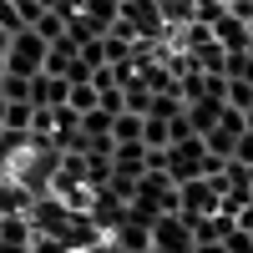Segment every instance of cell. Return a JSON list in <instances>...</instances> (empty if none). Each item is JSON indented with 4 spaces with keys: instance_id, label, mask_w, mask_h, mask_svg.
Wrapping results in <instances>:
<instances>
[{
    "instance_id": "1",
    "label": "cell",
    "mask_w": 253,
    "mask_h": 253,
    "mask_svg": "<svg viewBox=\"0 0 253 253\" xmlns=\"http://www.w3.org/2000/svg\"><path fill=\"white\" fill-rule=\"evenodd\" d=\"M46 51H51V41L41 36L36 26L15 31V36H10V51H5V71H15V76H36V71H46Z\"/></svg>"
},
{
    "instance_id": "2",
    "label": "cell",
    "mask_w": 253,
    "mask_h": 253,
    "mask_svg": "<svg viewBox=\"0 0 253 253\" xmlns=\"http://www.w3.org/2000/svg\"><path fill=\"white\" fill-rule=\"evenodd\" d=\"M218 203H223V187H218L213 177H187V182H177V213H182L187 223L218 213Z\"/></svg>"
},
{
    "instance_id": "3",
    "label": "cell",
    "mask_w": 253,
    "mask_h": 253,
    "mask_svg": "<svg viewBox=\"0 0 253 253\" xmlns=\"http://www.w3.org/2000/svg\"><path fill=\"white\" fill-rule=\"evenodd\" d=\"M152 253H198L193 223H187L182 213H162L152 223Z\"/></svg>"
},
{
    "instance_id": "4",
    "label": "cell",
    "mask_w": 253,
    "mask_h": 253,
    "mask_svg": "<svg viewBox=\"0 0 253 253\" xmlns=\"http://www.w3.org/2000/svg\"><path fill=\"white\" fill-rule=\"evenodd\" d=\"M213 41H218V46H228V51H248V46H253V26H248L243 15L223 10V15L213 20Z\"/></svg>"
},
{
    "instance_id": "5",
    "label": "cell",
    "mask_w": 253,
    "mask_h": 253,
    "mask_svg": "<svg viewBox=\"0 0 253 253\" xmlns=\"http://www.w3.org/2000/svg\"><path fill=\"white\" fill-rule=\"evenodd\" d=\"M31 101L36 107H61V101H71V81L51 76V71H36L31 76Z\"/></svg>"
},
{
    "instance_id": "6",
    "label": "cell",
    "mask_w": 253,
    "mask_h": 253,
    "mask_svg": "<svg viewBox=\"0 0 253 253\" xmlns=\"http://www.w3.org/2000/svg\"><path fill=\"white\" fill-rule=\"evenodd\" d=\"M223 107H228V101H218V96H198V101H187V122H193V132L208 137V132L223 122Z\"/></svg>"
},
{
    "instance_id": "7",
    "label": "cell",
    "mask_w": 253,
    "mask_h": 253,
    "mask_svg": "<svg viewBox=\"0 0 253 253\" xmlns=\"http://www.w3.org/2000/svg\"><path fill=\"white\" fill-rule=\"evenodd\" d=\"M142 132H147V117H142V112H117L112 142H142Z\"/></svg>"
},
{
    "instance_id": "8",
    "label": "cell",
    "mask_w": 253,
    "mask_h": 253,
    "mask_svg": "<svg viewBox=\"0 0 253 253\" xmlns=\"http://www.w3.org/2000/svg\"><path fill=\"white\" fill-rule=\"evenodd\" d=\"M112 122H117V112H107V107L96 101V107L81 117V137H112Z\"/></svg>"
},
{
    "instance_id": "9",
    "label": "cell",
    "mask_w": 253,
    "mask_h": 253,
    "mask_svg": "<svg viewBox=\"0 0 253 253\" xmlns=\"http://www.w3.org/2000/svg\"><path fill=\"white\" fill-rule=\"evenodd\" d=\"M147 147H172V117H157V112H147V132H142Z\"/></svg>"
},
{
    "instance_id": "10",
    "label": "cell",
    "mask_w": 253,
    "mask_h": 253,
    "mask_svg": "<svg viewBox=\"0 0 253 253\" xmlns=\"http://www.w3.org/2000/svg\"><path fill=\"white\" fill-rule=\"evenodd\" d=\"M228 107H238V112L253 107V81L248 76H228Z\"/></svg>"
},
{
    "instance_id": "11",
    "label": "cell",
    "mask_w": 253,
    "mask_h": 253,
    "mask_svg": "<svg viewBox=\"0 0 253 253\" xmlns=\"http://www.w3.org/2000/svg\"><path fill=\"white\" fill-rule=\"evenodd\" d=\"M0 96H5V101H31V76L5 71V76H0Z\"/></svg>"
},
{
    "instance_id": "12",
    "label": "cell",
    "mask_w": 253,
    "mask_h": 253,
    "mask_svg": "<svg viewBox=\"0 0 253 253\" xmlns=\"http://www.w3.org/2000/svg\"><path fill=\"white\" fill-rule=\"evenodd\" d=\"M31 122H36V101H10V107H5V126L31 132Z\"/></svg>"
},
{
    "instance_id": "13",
    "label": "cell",
    "mask_w": 253,
    "mask_h": 253,
    "mask_svg": "<svg viewBox=\"0 0 253 253\" xmlns=\"http://www.w3.org/2000/svg\"><path fill=\"white\" fill-rule=\"evenodd\" d=\"M96 101H101V96H96V86H91V81H71V107H76L81 117H86Z\"/></svg>"
},
{
    "instance_id": "14",
    "label": "cell",
    "mask_w": 253,
    "mask_h": 253,
    "mask_svg": "<svg viewBox=\"0 0 253 253\" xmlns=\"http://www.w3.org/2000/svg\"><path fill=\"white\" fill-rule=\"evenodd\" d=\"M81 61L96 71V66H107V36H96V41H81Z\"/></svg>"
},
{
    "instance_id": "15",
    "label": "cell",
    "mask_w": 253,
    "mask_h": 253,
    "mask_svg": "<svg viewBox=\"0 0 253 253\" xmlns=\"http://www.w3.org/2000/svg\"><path fill=\"white\" fill-rule=\"evenodd\" d=\"M31 253H71V243L56 238V233H36L31 238Z\"/></svg>"
},
{
    "instance_id": "16",
    "label": "cell",
    "mask_w": 253,
    "mask_h": 253,
    "mask_svg": "<svg viewBox=\"0 0 253 253\" xmlns=\"http://www.w3.org/2000/svg\"><path fill=\"white\" fill-rule=\"evenodd\" d=\"M0 26H5V31H26V20H20V5H15V0H0Z\"/></svg>"
},
{
    "instance_id": "17",
    "label": "cell",
    "mask_w": 253,
    "mask_h": 253,
    "mask_svg": "<svg viewBox=\"0 0 253 253\" xmlns=\"http://www.w3.org/2000/svg\"><path fill=\"white\" fill-rule=\"evenodd\" d=\"M233 157H238L243 167H253V132H243V137H238V147H233Z\"/></svg>"
},
{
    "instance_id": "18",
    "label": "cell",
    "mask_w": 253,
    "mask_h": 253,
    "mask_svg": "<svg viewBox=\"0 0 253 253\" xmlns=\"http://www.w3.org/2000/svg\"><path fill=\"white\" fill-rule=\"evenodd\" d=\"M86 253H126V248H122V243H117V238H112V233H107V238H96V243H91V248H86Z\"/></svg>"
},
{
    "instance_id": "19",
    "label": "cell",
    "mask_w": 253,
    "mask_h": 253,
    "mask_svg": "<svg viewBox=\"0 0 253 253\" xmlns=\"http://www.w3.org/2000/svg\"><path fill=\"white\" fill-rule=\"evenodd\" d=\"M66 81H91V66L76 56V61H71V71H66Z\"/></svg>"
},
{
    "instance_id": "20",
    "label": "cell",
    "mask_w": 253,
    "mask_h": 253,
    "mask_svg": "<svg viewBox=\"0 0 253 253\" xmlns=\"http://www.w3.org/2000/svg\"><path fill=\"white\" fill-rule=\"evenodd\" d=\"M228 10L243 15V20H253V0H228Z\"/></svg>"
},
{
    "instance_id": "21",
    "label": "cell",
    "mask_w": 253,
    "mask_h": 253,
    "mask_svg": "<svg viewBox=\"0 0 253 253\" xmlns=\"http://www.w3.org/2000/svg\"><path fill=\"white\" fill-rule=\"evenodd\" d=\"M198 253H233L228 243H198Z\"/></svg>"
},
{
    "instance_id": "22",
    "label": "cell",
    "mask_w": 253,
    "mask_h": 253,
    "mask_svg": "<svg viewBox=\"0 0 253 253\" xmlns=\"http://www.w3.org/2000/svg\"><path fill=\"white\" fill-rule=\"evenodd\" d=\"M0 253H31V243H0Z\"/></svg>"
},
{
    "instance_id": "23",
    "label": "cell",
    "mask_w": 253,
    "mask_h": 253,
    "mask_svg": "<svg viewBox=\"0 0 253 253\" xmlns=\"http://www.w3.org/2000/svg\"><path fill=\"white\" fill-rule=\"evenodd\" d=\"M10 36H15V31H5V26H0V51H10Z\"/></svg>"
},
{
    "instance_id": "24",
    "label": "cell",
    "mask_w": 253,
    "mask_h": 253,
    "mask_svg": "<svg viewBox=\"0 0 253 253\" xmlns=\"http://www.w3.org/2000/svg\"><path fill=\"white\" fill-rule=\"evenodd\" d=\"M5 177H10V162H5V157H0V182H5Z\"/></svg>"
},
{
    "instance_id": "25",
    "label": "cell",
    "mask_w": 253,
    "mask_h": 253,
    "mask_svg": "<svg viewBox=\"0 0 253 253\" xmlns=\"http://www.w3.org/2000/svg\"><path fill=\"white\" fill-rule=\"evenodd\" d=\"M5 107H10V101H5V96H0V126H5Z\"/></svg>"
},
{
    "instance_id": "26",
    "label": "cell",
    "mask_w": 253,
    "mask_h": 253,
    "mask_svg": "<svg viewBox=\"0 0 253 253\" xmlns=\"http://www.w3.org/2000/svg\"><path fill=\"white\" fill-rule=\"evenodd\" d=\"M0 76H5V51H0Z\"/></svg>"
},
{
    "instance_id": "27",
    "label": "cell",
    "mask_w": 253,
    "mask_h": 253,
    "mask_svg": "<svg viewBox=\"0 0 253 253\" xmlns=\"http://www.w3.org/2000/svg\"><path fill=\"white\" fill-rule=\"evenodd\" d=\"M248 132H253V117H248Z\"/></svg>"
},
{
    "instance_id": "28",
    "label": "cell",
    "mask_w": 253,
    "mask_h": 253,
    "mask_svg": "<svg viewBox=\"0 0 253 253\" xmlns=\"http://www.w3.org/2000/svg\"><path fill=\"white\" fill-rule=\"evenodd\" d=\"M71 253H86V248H71Z\"/></svg>"
}]
</instances>
